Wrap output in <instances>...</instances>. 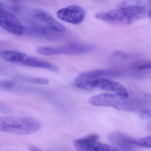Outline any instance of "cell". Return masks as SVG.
<instances>
[{"label": "cell", "instance_id": "8", "mask_svg": "<svg viewBox=\"0 0 151 151\" xmlns=\"http://www.w3.org/2000/svg\"><path fill=\"white\" fill-rule=\"evenodd\" d=\"M98 136L90 135L74 141V146L78 151H120L113 146L98 141Z\"/></svg>", "mask_w": 151, "mask_h": 151}, {"label": "cell", "instance_id": "9", "mask_svg": "<svg viewBox=\"0 0 151 151\" xmlns=\"http://www.w3.org/2000/svg\"><path fill=\"white\" fill-rule=\"evenodd\" d=\"M0 26L9 32L21 36L25 32V27L20 20L15 15L1 7Z\"/></svg>", "mask_w": 151, "mask_h": 151}, {"label": "cell", "instance_id": "2", "mask_svg": "<svg viewBox=\"0 0 151 151\" xmlns=\"http://www.w3.org/2000/svg\"><path fill=\"white\" fill-rule=\"evenodd\" d=\"M146 13L144 7L131 5L95 15L98 19L113 24L129 25L142 18Z\"/></svg>", "mask_w": 151, "mask_h": 151}, {"label": "cell", "instance_id": "11", "mask_svg": "<svg viewBox=\"0 0 151 151\" xmlns=\"http://www.w3.org/2000/svg\"><path fill=\"white\" fill-rule=\"evenodd\" d=\"M122 75L123 73L121 71L117 70H94L81 73L74 81H83L100 78L119 77Z\"/></svg>", "mask_w": 151, "mask_h": 151}, {"label": "cell", "instance_id": "1", "mask_svg": "<svg viewBox=\"0 0 151 151\" xmlns=\"http://www.w3.org/2000/svg\"><path fill=\"white\" fill-rule=\"evenodd\" d=\"M88 102L93 106L112 107L123 111L136 112L141 115H143L150 108L142 101L115 93L95 95L90 98Z\"/></svg>", "mask_w": 151, "mask_h": 151}, {"label": "cell", "instance_id": "3", "mask_svg": "<svg viewBox=\"0 0 151 151\" xmlns=\"http://www.w3.org/2000/svg\"><path fill=\"white\" fill-rule=\"evenodd\" d=\"M41 124L37 120L24 116H6L0 118L1 132L19 135L34 134L39 131Z\"/></svg>", "mask_w": 151, "mask_h": 151}, {"label": "cell", "instance_id": "12", "mask_svg": "<svg viewBox=\"0 0 151 151\" xmlns=\"http://www.w3.org/2000/svg\"><path fill=\"white\" fill-rule=\"evenodd\" d=\"M109 140L115 145L125 150H130L132 146L131 138L119 132H115L110 134Z\"/></svg>", "mask_w": 151, "mask_h": 151}, {"label": "cell", "instance_id": "5", "mask_svg": "<svg viewBox=\"0 0 151 151\" xmlns=\"http://www.w3.org/2000/svg\"><path fill=\"white\" fill-rule=\"evenodd\" d=\"M0 57L5 62L10 63L33 68L45 69L54 72H58L59 70V67L54 64L19 51L1 50Z\"/></svg>", "mask_w": 151, "mask_h": 151}, {"label": "cell", "instance_id": "14", "mask_svg": "<svg viewBox=\"0 0 151 151\" xmlns=\"http://www.w3.org/2000/svg\"><path fill=\"white\" fill-rule=\"evenodd\" d=\"M131 142L132 145L139 147L144 148H151V136L139 139L131 138Z\"/></svg>", "mask_w": 151, "mask_h": 151}, {"label": "cell", "instance_id": "19", "mask_svg": "<svg viewBox=\"0 0 151 151\" xmlns=\"http://www.w3.org/2000/svg\"><path fill=\"white\" fill-rule=\"evenodd\" d=\"M149 16H150V17L151 19V7L150 10V13H149Z\"/></svg>", "mask_w": 151, "mask_h": 151}, {"label": "cell", "instance_id": "4", "mask_svg": "<svg viewBox=\"0 0 151 151\" xmlns=\"http://www.w3.org/2000/svg\"><path fill=\"white\" fill-rule=\"evenodd\" d=\"M13 10L17 11L25 19L33 25L34 27L60 33L66 31L65 27L46 11L37 9H28L18 7L14 8Z\"/></svg>", "mask_w": 151, "mask_h": 151}, {"label": "cell", "instance_id": "20", "mask_svg": "<svg viewBox=\"0 0 151 151\" xmlns=\"http://www.w3.org/2000/svg\"><path fill=\"white\" fill-rule=\"evenodd\" d=\"M13 1H22V0H13Z\"/></svg>", "mask_w": 151, "mask_h": 151}, {"label": "cell", "instance_id": "15", "mask_svg": "<svg viewBox=\"0 0 151 151\" xmlns=\"http://www.w3.org/2000/svg\"><path fill=\"white\" fill-rule=\"evenodd\" d=\"M131 67L137 70H151V62L136 63L132 65Z\"/></svg>", "mask_w": 151, "mask_h": 151}, {"label": "cell", "instance_id": "17", "mask_svg": "<svg viewBox=\"0 0 151 151\" xmlns=\"http://www.w3.org/2000/svg\"><path fill=\"white\" fill-rule=\"evenodd\" d=\"M129 57V55L125 52L116 51L113 54V58L120 60H126Z\"/></svg>", "mask_w": 151, "mask_h": 151}, {"label": "cell", "instance_id": "10", "mask_svg": "<svg viewBox=\"0 0 151 151\" xmlns=\"http://www.w3.org/2000/svg\"><path fill=\"white\" fill-rule=\"evenodd\" d=\"M56 16L64 22L73 24H80L86 17V12L83 8L78 5H69L58 11Z\"/></svg>", "mask_w": 151, "mask_h": 151}, {"label": "cell", "instance_id": "6", "mask_svg": "<svg viewBox=\"0 0 151 151\" xmlns=\"http://www.w3.org/2000/svg\"><path fill=\"white\" fill-rule=\"evenodd\" d=\"M74 84L78 88L84 90L98 89L111 91L123 96H129L128 91L122 84L107 78H100L83 81H74Z\"/></svg>", "mask_w": 151, "mask_h": 151}, {"label": "cell", "instance_id": "7", "mask_svg": "<svg viewBox=\"0 0 151 151\" xmlns=\"http://www.w3.org/2000/svg\"><path fill=\"white\" fill-rule=\"evenodd\" d=\"M96 47L93 44L72 43L60 47H39L37 53L45 56L58 55H79L87 54L95 51Z\"/></svg>", "mask_w": 151, "mask_h": 151}, {"label": "cell", "instance_id": "16", "mask_svg": "<svg viewBox=\"0 0 151 151\" xmlns=\"http://www.w3.org/2000/svg\"><path fill=\"white\" fill-rule=\"evenodd\" d=\"M15 83L10 81H0V87L4 90H10L14 87Z\"/></svg>", "mask_w": 151, "mask_h": 151}, {"label": "cell", "instance_id": "21", "mask_svg": "<svg viewBox=\"0 0 151 151\" xmlns=\"http://www.w3.org/2000/svg\"></svg>", "mask_w": 151, "mask_h": 151}, {"label": "cell", "instance_id": "18", "mask_svg": "<svg viewBox=\"0 0 151 151\" xmlns=\"http://www.w3.org/2000/svg\"><path fill=\"white\" fill-rule=\"evenodd\" d=\"M29 149L31 151H43L38 149V148L35 147V146H31Z\"/></svg>", "mask_w": 151, "mask_h": 151}, {"label": "cell", "instance_id": "13", "mask_svg": "<svg viewBox=\"0 0 151 151\" xmlns=\"http://www.w3.org/2000/svg\"><path fill=\"white\" fill-rule=\"evenodd\" d=\"M18 79L26 82L42 85H46L48 84L49 82V80L46 78H38L31 76H19Z\"/></svg>", "mask_w": 151, "mask_h": 151}]
</instances>
